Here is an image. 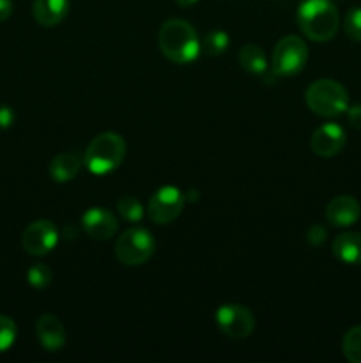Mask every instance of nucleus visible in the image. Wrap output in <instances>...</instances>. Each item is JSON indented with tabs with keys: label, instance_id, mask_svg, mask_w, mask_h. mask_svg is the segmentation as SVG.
Wrapping results in <instances>:
<instances>
[{
	"label": "nucleus",
	"instance_id": "20",
	"mask_svg": "<svg viewBox=\"0 0 361 363\" xmlns=\"http://www.w3.org/2000/svg\"><path fill=\"white\" fill-rule=\"evenodd\" d=\"M117 211H119L120 218H124L130 223H137L144 218V206L140 204V201H137L134 197H122L117 202Z\"/></svg>",
	"mask_w": 361,
	"mask_h": 363
},
{
	"label": "nucleus",
	"instance_id": "23",
	"mask_svg": "<svg viewBox=\"0 0 361 363\" xmlns=\"http://www.w3.org/2000/svg\"><path fill=\"white\" fill-rule=\"evenodd\" d=\"M343 28L353 41H361V7H353L347 11Z\"/></svg>",
	"mask_w": 361,
	"mask_h": 363
},
{
	"label": "nucleus",
	"instance_id": "19",
	"mask_svg": "<svg viewBox=\"0 0 361 363\" xmlns=\"http://www.w3.org/2000/svg\"><path fill=\"white\" fill-rule=\"evenodd\" d=\"M343 354L349 362L361 363V326H354L345 333L342 342Z\"/></svg>",
	"mask_w": 361,
	"mask_h": 363
},
{
	"label": "nucleus",
	"instance_id": "13",
	"mask_svg": "<svg viewBox=\"0 0 361 363\" xmlns=\"http://www.w3.org/2000/svg\"><path fill=\"white\" fill-rule=\"evenodd\" d=\"M38 339L41 342V346L45 347L50 353H55V351L62 350L64 344H66V330L64 325L60 323L59 318L52 314H45L38 319Z\"/></svg>",
	"mask_w": 361,
	"mask_h": 363
},
{
	"label": "nucleus",
	"instance_id": "26",
	"mask_svg": "<svg viewBox=\"0 0 361 363\" xmlns=\"http://www.w3.org/2000/svg\"><path fill=\"white\" fill-rule=\"evenodd\" d=\"M347 119H349L350 126L356 128V130H361V103L347 108Z\"/></svg>",
	"mask_w": 361,
	"mask_h": 363
},
{
	"label": "nucleus",
	"instance_id": "28",
	"mask_svg": "<svg viewBox=\"0 0 361 363\" xmlns=\"http://www.w3.org/2000/svg\"><path fill=\"white\" fill-rule=\"evenodd\" d=\"M180 7H191L198 2V0H176Z\"/></svg>",
	"mask_w": 361,
	"mask_h": 363
},
{
	"label": "nucleus",
	"instance_id": "6",
	"mask_svg": "<svg viewBox=\"0 0 361 363\" xmlns=\"http://www.w3.org/2000/svg\"><path fill=\"white\" fill-rule=\"evenodd\" d=\"M306 60V43L297 35H285L276 43L273 52V71L280 77H292L303 69Z\"/></svg>",
	"mask_w": 361,
	"mask_h": 363
},
{
	"label": "nucleus",
	"instance_id": "27",
	"mask_svg": "<svg viewBox=\"0 0 361 363\" xmlns=\"http://www.w3.org/2000/svg\"><path fill=\"white\" fill-rule=\"evenodd\" d=\"M13 14V2L11 0H0V21H6Z\"/></svg>",
	"mask_w": 361,
	"mask_h": 363
},
{
	"label": "nucleus",
	"instance_id": "2",
	"mask_svg": "<svg viewBox=\"0 0 361 363\" xmlns=\"http://www.w3.org/2000/svg\"><path fill=\"white\" fill-rule=\"evenodd\" d=\"M297 23L311 41H331L340 27L338 9L331 0H304L297 9Z\"/></svg>",
	"mask_w": 361,
	"mask_h": 363
},
{
	"label": "nucleus",
	"instance_id": "22",
	"mask_svg": "<svg viewBox=\"0 0 361 363\" xmlns=\"http://www.w3.org/2000/svg\"><path fill=\"white\" fill-rule=\"evenodd\" d=\"M18 337V328L14 321L7 315H0V353L9 350Z\"/></svg>",
	"mask_w": 361,
	"mask_h": 363
},
{
	"label": "nucleus",
	"instance_id": "15",
	"mask_svg": "<svg viewBox=\"0 0 361 363\" xmlns=\"http://www.w3.org/2000/svg\"><path fill=\"white\" fill-rule=\"evenodd\" d=\"M333 254L345 264H361V233H343L333 241Z\"/></svg>",
	"mask_w": 361,
	"mask_h": 363
},
{
	"label": "nucleus",
	"instance_id": "11",
	"mask_svg": "<svg viewBox=\"0 0 361 363\" xmlns=\"http://www.w3.org/2000/svg\"><path fill=\"white\" fill-rule=\"evenodd\" d=\"M81 225L88 236L98 241L110 240L112 236H115L117 229H119L115 215L105 208L87 209L81 216Z\"/></svg>",
	"mask_w": 361,
	"mask_h": 363
},
{
	"label": "nucleus",
	"instance_id": "1",
	"mask_svg": "<svg viewBox=\"0 0 361 363\" xmlns=\"http://www.w3.org/2000/svg\"><path fill=\"white\" fill-rule=\"evenodd\" d=\"M158 43L163 55L176 64L193 62L202 50L197 30L180 18H172L161 25Z\"/></svg>",
	"mask_w": 361,
	"mask_h": 363
},
{
	"label": "nucleus",
	"instance_id": "16",
	"mask_svg": "<svg viewBox=\"0 0 361 363\" xmlns=\"http://www.w3.org/2000/svg\"><path fill=\"white\" fill-rule=\"evenodd\" d=\"M80 167L81 162L76 155L62 152V155H57L50 163V176L57 183H67V181L76 177V174L80 172Z\"/></svg>",
	"mask_w": 361,
	"mask_h": 363
},
{
	"label": "nucleus",
	"instance_id": "17",
	"mask_svg": "<svg viewBox=\"0 0 361 363\" xmlns=\"http://www.w3.org/2000/svg\"><path fill=\"white\" fill-rule=\"evenodd\" d=\"M239 62L248 73L264 74L268 71V59L264 55V50L257 45H246L239 52Z\"/></svg>",
	"mask_w": 361,
	"mask_h": 363
},
{
	"label": "nucleus",
	"instance_id": "25",
	"mask_svg": "<svg viewBox=\"0 0 361 363\" xmlns=\"http://www.w3.org/2000/svg\"><path fill=\"white\" fill-rule=\"evenodd\" d=\"M14 123V112L11 106L0 105V130H7L13 126Z\"/></svg>",
	"mask_w": 361,
	"mask_h": 363
},
{
	"label": "nucleus",
	"instance_id": "10",
	"mask_svg": "<svg viewBox=\"0 0 361 363\" xmlns=\"http://www.w3.org/2000/svg\"><path fill=\"white\" fill-rule=\"evenodd\" d=\"M311 151L322 158H331L338 155L345 145V131L340 124L326 123L319 126L311 135Z\"/></svg>",
	"mask_w": 361,
	"mask_h": 363
},
{
	"label": "nucleus",
	"instance_id": "7",
	"mask_svg": "<svg viewBox=\"0 0 361 363\" xmlns=\"http://www.w3.org/2000/svg\"><path fill=\"white\" fill-rule=\"evenodd\" d=\"M184 197L183 191L176 186H163L152 195L149 201V216L152 222L158 225H165V223H172L177 216L183 213L184 208Z\"/></svg>",
	"mask_w": 361,
	"mask_h": 363
},
{
	"label": "nucleus",
	"instance_id": "24",
	"mask_svg": "<svg viewBox=\"0 0 361 363\" xmlns=\"http://www.w3.org/2000/svg\"><path fill=\"white\" fill-rule=\"evenodd\" d=\"M326 238H328V230L322 225H311L306 233L308 243L314 245V247H319V245L324 243Z\"/></svg>",
	"mask_w": 361,
	"mask_h": 363
},
{
	"label": "nucleus",
	"instance_id": "5",
	"mask_svg": "<svg viewBox=\"0 0 361 363\" xmlns=\"http://www.w3.org/2000/svg\"><path fill=\"white\" fill-rule=\"evenodd\" d=\"M154 238L144 227H133L119 236L115 243V255L122 264L142 266L154 254Z\"/></svg>",
	"mask_w": 361,
	"mask_h": 363
},
{
	"label": "nucleus",
	"instance_id": "21",
	"mask_svg": "<svg viewBox=\"0 0 361 363\" xmlns=\"http://www.w3.org/2000/svg\"><path fill=\"white\" fill-rule=\"evenodd\" d=\"M53 279V272L50 266L38 262V264H32L27 272V280L32 287L35 289H45L46 286H50Z\"/></svg>",
	"mask_w": 361,
	"mask_h": 363
},
{
	"label": "nucleus",
	"instance_id": "3",
	"mask_svg": "<svg viewBox=\"0 0 361 363\" xmlns=\"http://www.w3.org/2000/svg\"><path fill=\"white\" fill-rule=\"evenodd\" d=\"M124 156H126L124 138L115 131H105L88 144L84 162L92 174L103 176L113 172L122 163Z\"/></svg>",
	"mask_w": 361,
	"mask_h": 363
},
{
	"label": "nucleus",
	"instance_id": "12",
	"mask_svg": "<svg viewBox=\"0 0 361 363\" xmlns=\"http://www.w3.org/2000/svg\"><path fill=\"white\" fill-rule=\"evenodd\" d=\"M361 216V206L350 195H338L326 208V218L335 227H349Z\"/></svg>",
	"mask_w": 361,
	"mask_h": 363
},
{
	"label": "nucleus",
	"instance_id": "8",
	"mask_svg": "<svg viewBox=\"0 0 361 363\" xmlns=\"http://www.w3.org/2000/svg\"><path fill=\"white\" fill-rule=\"evenodd\" d=\"M216 323L230 339H246L255 328L253 314L246 307L236 303L222 305L216 312Z\"/></svg>",
	"mask_w": 361,
	"mask_h": 363
},
{
	"label": "nucleus",
	"instance_id": "9",
	"mask_svg": "<svg viewBox=\"0 0 361 363\" xmlns=\"http://www.w3.org/2000/svg\"><path fill=\"white\" fill-rule=\"evenodd\" d=\"M57 241H59V230L50 220H35L23 230L21 236V245L30 255L50 254L57 247Z\"/></svg>",
	"mask_w": 361,
	"mask_h": 363
},
{
	"label": "nucleus",
	"instance_id": "14",
	"mask_svg": "<svg viewBox=\"0 0 361 363\" xmlns=\"http://www.w3.org/2000/svg\"><path fill=\"white\" fill-rule=\"evenodd\" d=\"M69 11V0H34L32 13L35 21L42 27L59 25Z\"/></svg>",
	"mask_w": 361,
	"mask_h": 363
},
{
	"label": "nucleus",
	"instance_id": "4",
	"mask_svg": "<svg viewBox=\"0 0 361 363\" xmlns=\"http://www.w3.org/2000/svg\"><path fill=\"white\" fill-rule=\"evenodd\" d=\"M306 105L317 116L336 117L349 108V94L336 80L322 78L306 89Z\"/></svg>",
	"mask_w": 361,
	"mask_h": 363
},
{
	"label": "nucleus",
	"instance_id": "18",
	"mask_svg": "<svg viewBox=\"0 0 361 363\" xmlns=\"http://www.w3.org/2000/svg\"><path fill=\"white\" fill-rule=\"evenodd\" d=\"M229 46H230L229 34L223 30L209 32V34L204 38V41H202V50H204L207 55H212V57H218L222 55V53H225L227 50H229Z\"/></svg>",
	"mask_w": 361,
	"mask_h": 363
}]
</instances>
